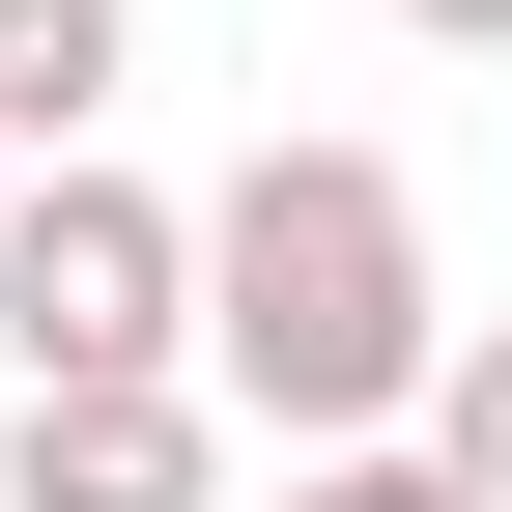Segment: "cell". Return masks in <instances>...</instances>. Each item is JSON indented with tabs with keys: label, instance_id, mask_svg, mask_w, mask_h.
<instances>
[{
	"label": "cell",
	"instance_id": "cell-1",
	"mask_svg": "<svg viewBox=\"0 0 512 512\" xmlns=\"http://www.w3.org/2000/svg\"><path fill=\"white\" fill-rule=\"evenodd\" d=\"M427 342H456V285H427V200L370 143H256L200 200V399L228 427L370 456V427H427Z\"/></svg>",
	"mask_w": 512,
	"mask_h": 512
},
{
	"label": "cell",
	"instance_id": "cell-2",
	"mask_svg": "<svg viewBox=\"0 0 512 512\" xmlns=\"http://www.w3.org/2000/svg\"><path fill=\"white\" fill-rule=\"evenodd\" d=\"M0 370H200V200H143V171H0Z\"/></svg>",
	"mask_w": 512,
	"mask_h": 512
},
{
	"label": "cell",
	"instance_id": "cell-3",
	"mask_svg": "<svg viewBox=\"0 0 512 512\" xmlns=\"http://www.w3.org/2000/svg\"><path fill=\"white\" fill-rule=\"evenodd\" d=\"M0 512H228V399H200V370H57Z\"/></svg>",
	"mask_w": 512,
	"mask_h": 512
},
{
	"label": "cell",
	"instance_id": "cell-4",
	"mask_svg": "<svg viewBox=\"0 0 512 512\" xmlns=\"http://www.w3.org/2000/svg\"><path fill=\"white\" fill-rule=\"evenodd\" d=\"M114 57H143V0H0V143H86V114H114Z\"/></svg>",
	"mask_w": 512,
	"mask_h": 512
},
{
	"label": "cell",
	"instance_id": "cell-5",
	"mask_svg": "<svg viewBox=\"0 0 512 512\" xmlns=\"http://www.w3.org/2000/svg\"><path fill=\"white\" fill-rule=\"evenodd\" d=\"M427 456L512 512V313H456V342H427Z\"/></svg>",
	"mask_w": 512,
	"mask_h": 512
},
{
	"label": "cell",
	"instance_id": "cell-6",
	"mask_svg": "<svg viewBox=\"0 0 512 512\" xmlns=\"http://www.w3.org/2000/svg\"><path fill=\"white\" fill-rule=\"evenodd\" d=\"M285 512H484V484L427 456V427H370V456H285Z\"/></svg>",
	"mask_w": 512,
	"mask_h": 512
},
{
	"label": "cell",
	"instance_id": "cell-7",
	"mask_svg": "<svg viewBox=\"0 0 512 512\" xmlns=\"http://www.w3.org/2000/svg\"><path fill=\"white\" fill-rule=\"evenodd\" d=\"M399 29H427V57H512V0H399Z\"/></svg>",
	"mask_w": 512,
	"mask_h": 512
},
{
	"label": "cell",
	"instance_id": "cell-8",
	"mask_svg": "<svg viewBox=\"0 0 512 512\" xmlns=\"http://www.w3.org/2000/svg\"><path fill=\"white\" fill-rule=\"evenodd\" d=\"M0 171H29V143H0Z\"/></svg>",
	"mask_w": 512,
	"mask_h": 512
}]
</instances>
